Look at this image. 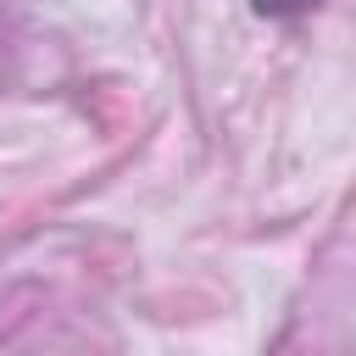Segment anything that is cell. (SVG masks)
Instances as JSON below:
<instances>
[{
  "instance_id": "6da1fadb",
  "label": "cell",
  "mask_w": 356,
  "mask_h": 356,
  "mask_svg": "<svg viewBox=\"0 0 356 356\" xmlns=\"http://www.w3.org/2000/svg\"><path fill=\"white\" fill-rule=\"evenodd\" d=\"M261 17H300V11H312V6H323V0H250Z\"/></svg>"
}]
</instances>
